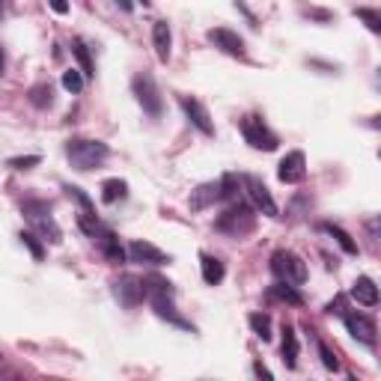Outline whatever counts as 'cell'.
Returning <instances> with one entry per match:
<instances>
[{
  "instance_id": "obj_9",
  "label": "cell",
  "mask_w": 381,
  "mask_h": 381,
  "mask_svg": "<svg viewBox=\"0 0 381 381\" xmlns=\"http://www.w3.org/2000/svg\"><path fill=\"white\" fill-rule=\"evenodd\" d=\"M206 39L217 51L229 54V57H244V39L236 30H229V27H212V30L206 33Z\"/></svg>"
},
{
  "instance_id": "obj_38",
  "label": "cell",
  "mask_w": 381,
  "mask_h": 381,
  "mask_svg": "<svg viewBox=\"0 0 381 381\" xmlns=\"http://www.w3.org/2000/svg\"><path fill=\"white\" fill-rule=\"evenodd\" d=\"M4 69H6V54H4V48H0V75H4Z\"/></svg>"
},
{
  "instance_id": "obj_39",
  "label": "cell",
  "mask_w": 381,
  "mask_h": 381,
  "mask_svg": "<svg viewBox=\"0 0 381 381\" xmlns=\"http://www.w3.org/2000/svg\"><path fill=\"white\" fill-rule=\"evenodd\" d=\"M0 375H9V366H6V361L0 358Z\"/></svg>"
},
{
  "instance_id": "obj_21",
  "label": "cell",
  "mask_w": 381,
  "mask_h": 381,
  "mask_svg": "<svg viewBox=\"0 0 381 381\" xmlns=\"http://www.w3.org/2000/svg\"><path fill=\"white\" fill-rule=\"evenodd\" d=\"M268 298H277V301H286V304H292V307H301L304 304V295L295 289L292 283H274V286H268Z\"/></svg>"
},
{
  "instance_id": "obj_24",
  "label": "cell",
  "mask_w": 381,
  "mask_h": 381,
  "mask_svg": "<svg viewBox=\"0 0 381 381\" xmlns=\"http://www.w3.org/2000/svg\"><path fill=\"white\" fill-rule=\"evenodd\" d=\"M72 54H75V60L80 63V75L95 78V66H92V57H90V48L80 42V39H75V42H72Z\"/></svg>"
},
{
  "instance_id": "obj_18",
  "label": "cell",
  "mask_w": 381,
  "mask_h": 381,
  "mask_svg": "<svg viewBox=\"0 0 381 381\" xmlns=\"http://www.w3.org/2000/svg\"><path fill=\"white\" fill-rule=\"evenodd\" d=\"M280 351H283L286 370H295V366H298V334H295L292 325H283V343H280Z\"/></svg>"
},
{
  "instance_id": "obj_19",
  "label": "cell",
  "mask_w": 381,
  "mask_h": 381,
  "mask_svg": "<svg viewBox=\"0 0 381 381\" xmlns=\"http://www.w3.org/2000/svg\"><path fill=\"white\" fill-rule=\"evenodd\" d=\"M200 268H202V280H206L209 286H217L226 274L224 262L217 260V256H212V253H200Z\"/></svg>"
},
{
  "instance_id": "obj_3",
  "label": "cell",
  "mask_w": 381,
  "mask_h": 381,
  "mask_svg": "<svg viewBox=\"0 0 381 381\" xmlns=\"http://www.w3.org/2000/svg\"><path fill=\"white\" fill-rule=\"evenodd\" d=\"M111 155V149L102 140H69L66 143V158L72 161V167L78 170H92Z\"/></svg>"
},
{
  "instance_id": "obj_29",
  "label": "cell",
  "mask_w": 381,
  "mask_h": 381,
  "mask_svg": "<svg viewBox=\"0 0 381 381\" xmlns=\"http://www.w3.org/2000/svg\"><path fill=\"white\" fill-rule=\"evenodd\" d=\"M18 238H21L24 248L33 253V260H36V262H42V260H45V248H42V241H39V236H33V233H21Z\"/></svg>"
},
{
  "instance_id": "obj_8",
  "label": "cell",
  "mask_w": 381,
  "mask_h": 381,
  "mask_svg": "<svg viewBox=\"0 0 381 381\" xmlns=\"http://www.w3.org/2000/svg\"><path fill=\"white\" fill-rule=\"evenodd\" d=\"M114 295L119 298V304L122 307H138L143 304V298H146V286L140 277H134V274H122L116 283H114Z\"/></svg>"
},
{
  "instance_id": "obj_41",
  "label": "cell",
  "mask_w": 381,
  "mask_h": 381,
  "mask_svg": "<svg viewBox=\"0 0 381 381\" xmlns=\"http://www.w3.org/2000/svg\"><path fill=\"white\" fill-rule=\"evenodd\" d=\"M0 16H4V6H0Z\"/></svg>"
},
{
  "instance_id": "obj_35",
  "label": "cell",
  "mask_w": 381,
  "mask_h": 381,
  "mask_svg": "<svg viewBox=\"0 0 381 381\" xmlns=\"http://www.w3.org/2000/svg\"><path fill=\"white\" fill-rule=\"evenodd\" d=\"M51 4V9L57 12V16H66V12H69V0H48Z\"/></svg>"
},
{
  "instance_id": "obj_22",
  "label": "cell",
  "mask_w": 381,
  "mask_h": 381,
  "mask_svg": "<svg viewBox=\"0 0 381 381\" xmlns=\"http://www.w3.org/2000/svg\"><path fill=\"white\" fill-rule=\"evenodd\" d=\"M128 197V182L126 179H104L102 182V200L107 206H114V202L126 200Z\"/></svg>"
},
{
  "instance_id": "obj_14",
  "label": "cell",
  "mask_w": 381,
  "mask_h": 381,
  "mask_svg": "<svg viewBox=\"0 0 381 381\" xmlns=\"http://www.w3.org/2000/svg\"><path fill=\"white\" fill-rule=\"evenodd\" d=\"M95 238V244H99V250L104 253V260L107 262H114V265H122V262H126V248H122V244H119V236L114 233V229H99V233H95L92 236Z\"/></svg>"
},
{
  "instance_id": "obj_26",
  "label": "cell",
  "mask_w": 381,
  "mask_h": 381,
  "mask_svg": "<svg viewBox=\"0 0 381 381\" xmlns=\"http://www.w3.org/2000/svg\"><path fill=\"white\" fill-rule=\"evenodd\" d=\"M355 16L366 24V30L370 33H381V12L378 9H370V6H358Z\"/></svg>"
},
{
  "instance_id": "obj_23",
  "label": "cell",
  "mask_w": 381,
  "mask_h": 381,
  "mask_svg": "<svg viewBox=\"0 0 381 381\" xmlns=\"http://www.w3.org/2000/svg\"><path fill=\"white\" fill-rule=\"evenodd\" d=\"M319 229H322V233H328V236H334V238H337V244H339V248H343L346 253H351V256L358 253V244L351 241V236L346 233L343 226H337V224H319Z\"/></svg>"
},
{
  "instance_id": "obj_31",
  "label": "cell",
  "mask_w": 381,
  "mask_h": 381,
  "mask_svg": "<svg viewBox=\"0 0 381 381\" xmlns=\"http://www.w3.org/2000/svg\"><path fill=\"white\" fill-rule=\"evenodd\" d=\"M84 75H80L78 69H69V72H63V87L66 90H69V92H80V90H84Z\"/></svg>"
},
{
  "instance_id": "obj_17",
  "label": "cell",
  "mask_w": 381,
  "mask_h": 381,
  "mask_svg": "<svg viewBox=\"0 0 381 381\" xmlns=\"http://www.w3.org/2000/svg\"><path fill=\"white\" fill-rule=\"evenodd\" d=\"M152 45H155V57L161 63L170 60V48H173V36H170V24L167 21H155L152 27Z\"/></svg>"
},
{
  "instance_id": "obj_2",
  "label": "cell",
  "mask_w": 381,
  "mask_h": 381,
  "mask_svg": "<svg viewBox=\"0 0 381 381\" xmlns=\"http://www.w3.org/2000/svg\"><path fill=\"white\" fill-rule=\"evenodd\" d=\"M253 226H256V214H253V206H248V202H233V206L214 221L217 233H226L233 238L253 233Z\"/></svg>"
},
{
  "instance_id": "obj_30",
  "label": "cell",
  "mask_w": 381,
  "mask_h": 381,
  "mask_svg": "<svg viewBox=\"0 0 381 381\" xmlns=\"http://www.w3.org/2000/svg\"><path fill=\"white\" fill-rule=\"evenodd\" d=\"M78 226L84 229L87 236H95L102 229V224H99V217H95V212H80L78 214Z\"/></svg>"
},
{
  "instance_id": "obj_40",
  "label": "cell",
  "mask_w": 381,
  "mask_h": 381,
  "mask_svg": "<svg viewBox=\"0 0 381 381\" xmlns=\"http://www.w3.org/2000/svg\"><path fill=\"white\" fill-rule=\"evenodd\" d=\"M140 4H143V6H149V4H152V0H140Z\"/></svg>"
},
{
  "instance_id": "obj_32",
  "label": "cell",
  "mask_w": 381,
  "mask_h": 381,
  "mask_svg": "<svg viewBox=\"0 0 381 381\" xmlns=\"http://www.w3.org/2000/svg\"><path fill=\"white\" fill-rule=\"evenodd\" d=\"M319 358H322V363H325V370H331V373H337V370H339L337 355L331 351V346H328V343H322V339H319Z\"/></svg>"
},
{
  "instance_id": "obj_13",
  "label": "cell",
  "mask_w": 381,
  "mask_h": 381,
  "mask_svg": "<svg viewBox=\"0 0 381 381\" xmlns=\"http://www.w3.org/2000/svg\"><path fill=\"white\" fill-rule=\"evenodd\" d=\"M128 260L131 262H140V265H167L170 262V253L155 248L152 241H131Z\"/></svg>"
},
{
  "instance_id": "obj_25",
  "label": "cell",
  "mask_w": 381,
  "mask_h": 381,
  "mask_svg": "<svg viewBox=\"0 0 381 381\" xmlns=\"http://www.w3.org/2000/svg\"><path fill=\"white\" fill-rule=\"evenodd\" d=\"M248 322H250L253 334L260 337L262 343H268V339H271V316H265V313H250Z\"/></svg>"
},
{
  "instance_id": "obj_4",
  "label": "cell",
  "mask_w": 381,
  "mask_h": 381,
  "mask_svg": "<svg viewBox=\"0 0 381 381\" xmlns=\"http://www.w3.org/2000/svg\"><path fill=\"white\" fill-rule=\"evenodd\" d=\"M271 271H274V277L283 280V283H292V286H301L307 280V265L298 253L292 250H277L271 256Z\"/></svg>"
},
{
  "instance_id": "obj_20",
  "label": "cell",
  "mask_w": 381,
  "mask_h": 381,
  "mask_svg": "<svg viewBox=\"0 0 381 381\" xmlns=\"http://www.w3.org/2000/svg\"><path fill=\"white\" fill-rule=\"evenodd\" d=\"M30 221H33V226H36V233L42 236L45 241H51V244H60V241H63V233H60L57 221L51 217V212H48V214H36V217H30Z\"/></svg>"
},
{
  "instance_id": "obj_7",
  "label": "cell",
  "mask_w": 381,
  "mask_h": 381,
  "mask_svg": "<svg viewBox=\"0 0 381 381\" xmlns=\"http://www.w3.org/2000/svg\"><path fill=\"white\" fill-rule=\"evenodd\" d=\"M241 182H244V190H248V200H250L253 212H262L265 217H280L277 214V202H274L268 185L260 179V176H250L248 173V176H241Z\"/></svg>"
},
{
  "instance_id": "obj_28",
  "label": "cell",
  "mask_w": 381,
  "mask_h": 381,
  "mask_svg": "<svg viewBox=\"0 0 381 381\" xmlns=\"http://www.w3.org/2000/svg\"><path fill=\"white\" fill-rule=\"evenodd\" d=\"M30 102H33L36 107H51V102H54L51 84H36V87L30 90Z\"/></svg>"
},
{
  "instance_id": "obj_11",
  "label": "cell",
  "mask_w": 381,
  "mask_h": 381,
  "mask_svg": "<svg viewBox=\"0 0 381 381\" xmlns=\"http://www.w3.org/2000/svg\"><path fill=\"white\" fill-rule=\"evenodd\" d=\"M179 104H182L185 116L190 119V126H194L197 131H202V134H206V138H214V126H212V116H209V111H206V107H202V102L190 99V95H182V99H179Z\"/></svg>"
},
{
  "instance_id": "obj_15",
  "label": "cell",
  "mask_w": 381,
  "mask_h": 381,
  "mask_svg": "<svg viewBox=\"0 0 381 381\" xmlns=\"http://www.w3.org/2000/svg\"><path fill=\"white\" fill-rule=\"evenodd\" d=\"M351 298H355L358 304H363V307H375L378 304V286H375V280L373 277H358L355 283H351Z\"/></svg>"
},
{
  "instance_id": "obj_33",
  "label": "cell",
  "mask_w": 381,
  "mask_h": 381,
  "mask_svg": "<svg viewBox=\"0 0 381 381\" xmlns=\"http://www.w3.org/2000/svg\"><path fill=\"white\" fill-rule=\"evenodd\" d=\"M39 155H18V158H9L6 161V167H12V170H30V167H36L39 164Z\"/></svg>"
},
{
  "instance_id": "obj_36",
  "label": "cell",
  "mask_w": 381,
  "mask_h": 381,
  "mask_svg": "<svg viewBox=\"0 0 381 381\" xmlns=\"http://www.w3.org/2000/svg\"><path fill=\"white\" fill-rule=\"evenodd\" d=\"M253 373H256V375H262V378H271V370H265L262 363H253Z\"/></svg>"
},
{
  "instance_id": "obj_12",
  "label": "cell",
  "mask_w": 381,
  "mask_h": 381,
  "mask_svg": "<svg viewBox=\"0 0 381 381\" xmlns=\"http://www.w3.org/2000/svg\"><path fill=\"white\" fill-rule=\"evenodd\" d=\"M343 322H346V328L349 334L361 339L363 346H375V322L370 316H363V313H343Z\"/></svg>"
},
{
  "instance_id": "obj_16",
  "label": "cell",
  "mask_w": 381,
  "mask_h": 381,
  "mask_svg": "<svg viewBox=\"0 0 381 381\" xmlns=\"http://www.w3.org/2000/svg\"><path fill=\"white\" fill-rule=\"evenodd\" d=\"M221 200V185L217 182H206V185H200L197 190H190V209L194 212H202V209H209L212 202Z\"/></svg>"
},
{
  "instance_id": "obj_6",
  "label": "cell",
  "mask_w": 381,
  "mask_h": 381,
  "mask_svg": "<svg viewBox=\"0 0 381 381\" xmlns=\"http://www.w3.org/2000/svg\"><path fill=\"white\" fill-rule=\"evenodd\" d=\"M131 92H134V99H138V104L143 107V111L149 116H161V107H164V102H161V92L155 87V78L152 75H134L131 78Z\"/></svg>"
},
{
  "instance_id": "obj_5",
  "label": "cell",
  "mask_w": 381,
  "mask_h": 381,
  "mask_svg": "<svg viewBox=\"0 0 381 381\" xmlns=\"http://www.w3.org/2000/svg\"><path fill=\"white\" fill-rule=\"evenodd\" d=\"M238 128H241V138L248 140L253 149H262V152H274L277 143H280V140H277V134L271 131L260 116H253V114H250V116H244V119L238 122Z\"/></svg>"
},
{
  "instance_id": "obj_10",
  "label": "cell",
  "mask_w": 381,
  "mask_h": 381,
  "mask_svg": "<svg viewBox=\"0 0 381 381\" xmlns=\"http://www.w3.org/2000/svg\"><path fill=\"white\" fill-rule=\"evenodd\" d=\"M304 176H307V158L301 149H295V152H286V158L280 161V167H277V179L286 182V185H298V182H304Z\"/></svg>"
},
{
  "instance_id": "obj_27",
  "label": "cell",
  "mask_w": 381,
  "mask_h": 381,
  "mask_svg": "<svg viewBox=\"0 0 381 381\" xmlns=\"http://www.w3.org/2000/svg\"><path fill=\"white\" fill-rule=\"evenodd\" d=\"M217 185H221V200H236L238 197V176L236 173H224L221 179H217Z\"/></svg>"
},
{
  "instance_id": "obj_1",
  "label": "cell",
  "mask_w": 381,
  "mask_h": 381,
  "mask_svg": "<svg viewBox=\"0 0 381 381\" xmlns=\"http://www.w3.org/2000/svg\"><path fill=\"white\" fill-rule=\"evenodd\" d=\"M146 286V298L152 301V310H155V316L158 319H164L170 325H176V328H185V331H194V325L185 322L179 313H176V304H173V283L167 277H161V274H149L143 280Z\"/></svg>"
},
{
  "instance_id": "obj_37",
  "label": "cell",
  "mask_w": 381,
  "mask_h": 381,
  "mask_svg": "<svg viewBox=\"0 0 381 381\" xmlns=\"http://www.w3.org/2000/svg\"><path fill=\"white\" fill-rule=\"evenodd\" d=\"M116 6H119L122 12H131V9H134V4H131V0H116Z\"/></svg>"
},
{
  "instance_id": "obj_34",
  "label": "cell",
  "mask_w": 381,
  "mask_h": 381,
  "mask_svg": "<svg viewBox=\"0 0 381 381\" xmlns=\"http://www.w3.org/2000/svg\"><path fill=\"white\" fill-rule=\"evenodd\" d=\"M63 190H66V194H69L72 200H78V202H80V209H84V212H95V209H92V200H90V197H87L78 185H66Z\"/></svg>"
}]
</instances>
